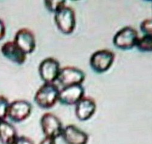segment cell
<instances>
[{"mask_svg":"<svg viewBox=\"0 0 152 144\" xmlns=\"http://www.w3.org/2000/svg\"><path fill=\"white\" fill-rule=\"evenodd\" d=\"M18 136L13 125L6 120L0 122V143L12 144Z\"/></svg>","mask_w":152,"mask_h":144,"instance_id":"5bb4252c","label":"cell"},{"mask_svg":"<svg viewBox=\"0 0 152 144\" xmlns=\"http://www.w3.org/2000/svg\"><path fill=\"white\" fill-rule=\"evenodd\" d=\"M61 69L60 63L56 59L47 57L40 63L38 71L45 83H54L58 80Z\"/></svg>","mask_w":152,"mask_h":144,"instance_id":"52a82bcc","label":"cell"},{"mask_svg":"<svg viewBox=\"0 0 152 144\" xmlns=\"http://www.w3.org/2000/svg\"><path fill=\"white\" fill-rule=\"evenodd\" d=\"M140 30L144 35L152 36V19L144 20L140 25Z\"/></svg>","mask_w":152,"mask_h":144,"instance_id":"ac0fdd59","label":"cell"},{"mask_svg":"<svg viewBox=\"0 0 152 144\" xmlns=\"http://www.w3.org/2000/svg\"><path fill=\"white\" fill-rule=\"evenodd\" d=\"M84 95L85 89L82 84L64 87L59 92L58 101L66 105H75Z\"/></svg>","mask_w":152,"mask_h":144,"instance_id":"30bf717a","label":"cell"},{"mask_svg":"<svg viewBox=\"0 0 152 144\" xmlns=\"http://www.w3.org/2000/svg\"><path fill=\"white\" fill-rule=\"evenodd\" d=\"M54 23L62 33L66 35L72 33L76 24L74 10L69 7H64L54 14Z\"/></svg>","mask_w":152,"mask_h":144,"instance_id":"5b68a950","label":"cell"},{"mask_svg":"<svg viewBox=\"0 0 152 144\" xmlns=\"http://www.w3.org/2000/svg\"><path fill=\"white\" fill-rule=\"evenodd\" d=\"M12 144H34V142L30 138L26 136H18Z\"/></svg>","mask_w":152,"mask_h":144,"instance_id":"d6986e66","label":"cell"},{"mask_svg":"<svg viewBox=\"0 0 152 144\" xmlns=\"http://www.w3.org/2000/svg\"><path fill=\"white\" fill-rule=\"evenodd\" d=\"M3 56L11 62L18 65H23L27 60V55L13 41H7L1 47Z\"/></svg>","mask_w":152,"mask_h":144,"instance_id":"7c38bea8","label":"cell"},{"mask_svg":"<svg viewBox=\"0 0 152 144\" xmlns=\"http://www.w3.org/2000/svg\"><path fill=\"white\" fill-rule=\"evenodd\" d=\"M40 124L45 137L56 140L61 137L64 127L60 119L50 112L44 113L41 118Z\"/></svg>","mask_w":152,"mask_h":144,"instance_id":"3957f363","label":"cell"},{"mask_svg":"<svg viewBox=\"0 0 152 144\" xmlns=\"http://www.w3.org/2000/svg\"><path fill=\"white\" fill-rule=\"evenodd\" d=\"M32 112V105L24 100H18L10 103L7 117L13 122H22L28 119Z\"/></svg>","mask_w":152,"mask_h":144,"instance_id":"8992f818","label":"cell"},{"mask_svg":"<svg viewBox=\"0 0 152 144\" xmlns=\"http://www.w3.org/2000/svg\"><path fill=\"white\" fill-rule=\"evenodd\" d=\"M85 80V74L83 71L74 66H65L61 69L57 81L64 87L82 84Z\"/></svg>","mask_w":152,"mask_h":144,"instance_id":"ba28073f","label":"cell"},{"mask_svg":"<svg viewBox=\"0 0 152 144\" xmlns=\"http://www.w3.org/2000/svg\"><path fill=\"white\" fill-rule=\"evenodd\" d=\"M56 140L55 139L45 137L39 144H56Z\"/></svg>","mask_w":152,"mask_h":144,"instance_id":"44dd1931","label":"cell"},{"mask_svg":"<svg viewBox=\"0 0 152 144\" xmlns=\"http://www.w3.org/2000/svg\"><path fill=\"white\" fill-rule=\"evenodd\" d=\"M61 137L66 144H87L89 141L88 135L72 124L64 127Z\"/></svg>","mask_w":152,"mask_h":144,"instance_id":"8fae6325","label":"cell"},{"mask_svg":"<svg viewBox=\"0 0 152 144\" xmlns=\"http://www.w3.org/2000/svg\"><path fill=\"white\" fill-rule=\"evenodd\" d=\"M44 6L49 12L55 14L66 6V1L64 0H47L44 1Z\"/></svg>","mask_w":152,"mask_h":144,"instance_id":"2e32d148","label":"cell"},{"mask_svg":"<svg viewBox=\"0 0 152 144\" xmlns=\"http://www.w3.org/2000/svg\"><path fill=\"white\" fill-rule=\"evenodd\" d=\"M60 90L54 83H44L35 93L34 101L43 109H50L59 101Z\"/></svg>","mask_w":152,"mask_h":144,"instance_id":"6da1fadb","label":"cell"},{"mask_svg":"<svg viewBox=\"0 0 152 144\" xmlns=\"http://www.w3.org/2000/svg\"><path fill=\"white\" fill-rule=\"evenodd\" d=\"M9 104L10 103L6 97L0 95V122L5 121L7 118Z\"/></svg>","mask_w":152,"mask_h":144,"instance_id":"e0dca14e","label":"cell"},{"mask_svg":"<svg viewBox=\"0 0 152 144\" xmlns=\"http://www.w3.org/2000/svg\"><path fill=\"white\" fill-rule=\"evenodd\" d=\"M6 33V28L4 24V23L0 19V41L3 40Z\"/></svg>","mask_w":152,"mask_h":144,"instance_id":"ffe728a7","label":"cell"},{"mask_svg":"<svg viewBox=\"0 0 152 144\" xmlns=\"http://www.w3.org/2000/svg\"><path fill=\"white\" fill-rule=\"evenodd\" d=\"M139 39L137 31L132 27L122 28L115 34L113 43L115 47L121 50H129L136 47Z\"/></svg>","mask_w":152,"mask_h":144,"instance_id":"277c9868","label":"cell"},{"mask_svg":"<svg viewBox=\"0 0 152 144\" xmlns=\"http://www.w3.org/2000/svg\"><path fill=\"white\" fill-rule=\"evenodd\" d=\"M13 41L27 55L31 54L36 48L34 34L31 30L26 28L19 30L16 33Z\"/></svg>","mask_w":152,"mask_h":144,"instance_id":"9c48e42d","label":"cell"},{"mask_svg":"<svg viewBox=\"0 0 152 144\" xmlns=\"http://www.w3.org/2000/svg\"><path fill=\"white\" fill-rule=\"evenodd\" d=\"M115 55L107 49H100L94 52L91 56L89 64L91 69L98 74L106 73L112 66Z\"/></svg>","mask_w":152,"mask_h":144,"instance_id":"7a4b0ae2","label":"cell"},{"mask_svg":"<svg viewBox=\"0 0 152 144\" xmlns=\"http://www.w3.org/2000/svg\"><path fill=\"white\" fill-rule=\"evenodd\" d=\"M97 105L95 100L91 97H83L75 105V113L80 121L91 119L96 113Z\"/></svg>","mask_w":152,"mask_h":144,"instance_id":"4fadbf2b","label":"cell"},{"mask_svg":"<svg viewBox=\"0 0 152 144\" xmlns=\"http://www.w3.org/2000/svg\"><path fill=\"white\" fill-rule=\"evenodd\" d=\"M136 47L141 52H152V36L144 35L143 37L139 38Z\"/></svg>","mask_w":152,"mask_h":144,"instance_id":"9a60e30c","label":"cell"}]
</instances>
